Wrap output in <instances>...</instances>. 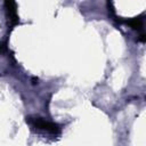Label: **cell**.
Masks as SVG:
<instances>
[{
  "label": "cell",
  "mask_w": 146,
  "mask_h": 146,
  "mask_svg": "<svg viewBox=\"0 0 146 146\" xmlns=\"http://www.w3.org/2000/svg\"><path fill=\"white\" fill-rule=\"evenodd\" d=\"M5 9L6 16L10 24V26H15L19 22V17L17 14V6L14 1H5Z\"/></svg>",
  "instance_id": "2"
},
{
  "label": "cell",
  "mask_w": 146,
  "mask_h": 146,
  "mask_svg": "<svg viewBox=\"0 0 146 146\" xmlns=\"http://www.w3.org/2000/svg\"><path fill=\"white\" fill-rule=\"evenodd\" d=\"M125 23L129 25V26H131L133 30H141L143 29V18L141 17H133V18H131V19H128V21H125Z\"/></svg>",
  "instance_id": "3"
},
{
  "label": "cell",
  "mask_w": 146,
  "mask_h": 146,
  "mask_svg": "<svg viewBox=\"0 0 146 146\" xmlns=\"http://www.w3.org/2000/svg\"><path fill=\"white\" fill-rule=\"evenodd\" d=\"M6 50H7L6 43H3V42H0V52H5Z\"/></svg>",
  "instance_id": "4"
},
{
  "label": "cell",
  "mask_w": 146,
  "mask_h": 146,
  "mask_svg": "<svg viewBox=\"0 0 146 146\" xmlns=\"http://www.w3.org/2000/svg\"><path fill=\"white\" fill-rule=\"evenodd\" d=\"M26 122L29 124H31L33 128H36L39 130H42V131H46V132H49L51 135H57L60 132V127L55 123V122H50V121H47L42 117H32V116H29L26 117Z\"/></svg>",
  "instance_id": "1"
}]
</instances>
